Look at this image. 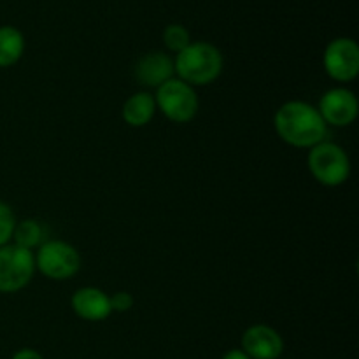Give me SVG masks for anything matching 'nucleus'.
<instances>
[{
  "mask_svg": "<svg viewBox=\"0 0 359 359\" xmlns=\"http://www.w3.org/2000/svg\"><path fill=\"white\" fill-rule=\"evenodd\" d=\"M273 126L283 142L298 149H311L328 135V125L318 107L304 100H290L280 105L273 116Z\"/></svg>",
  "mask_w": 359,
  "mask_h": 359,
  "instance_id": "nucleus-1",
  "label": "nucleus"
},
{
  "mask_svg": "<svg viewBox=\"0 0 359 359\" xmlns=\"http://www.w3.org/2000/svg\"><path fill=\"white\" fill-rule=\"evenodd\" d=\"M223 55L214 44L205 41L191 42L174 58L175 77L189 86H207L223 72Z\"/></svg>",
  "mask_w": 359,
  "mask_h": 359,
  "instance_id": "nucleus-2",
  "label": "nucleus"
},
{
  "mask_svg": "<svg viewBox=\"0 0 359 359\" xmlns=\"http://www.w3.org/2000/svg\"><path fill=\"white\" fill-rule=\"evenodd\" d=\"M307 165L312 177L328 188L342 186L351 175V160L346 149L330 140H323L309 149Z\"/></svg>",
  "mask_w": 359,
  "mask_h": 359,
  "instance_id": "nucleus-3",
  "label": "nucleus"
},
{
  "mask_svg": "<svg viewBox=\"0 0 359 359\" xmlns=\"http://www.w3.org/2000/svg\"><path fill=\"white\" fill-rule=\"evenodd\" d=\"M156 109L163 112L165 118L177 125H184L195 119L198 114L200 102L195 88L186 84L184 81L172 77L165 84H161L154 95Z\"/></svg>",
  "mask_w": 359,
  "mask_h": 359,
  "instance_id": "nucleus-4",
  "label": "nucleus"
},
{
  "mask_svg": "<svg viewBox=\"0 0 359 359\" xmlns=\"http://www.w3.org/2000/svg\"><path fill=\"white\" fill-rule=\"evenodd\" d=\"M81 269V255L65 241H46L35 255V270L51 280L72 279Z\"/></svg>",
  "mask_w": 359,
  "mask_h": 359,
  "instance_id": "nucleus-5",
  "label": "nucleus"
},
{
  "mask_svg": "<svg viewBox=\"0 0 359 359\" xmlns=\"http://www.w3.org/2000/svg\"><path fill=\"white\" fill-rule=\"evenodd\" d=\"M35 273V252L20 245L0 248V293H18L30 284Z\"/></svg>",
  "mask_w": 359,
  "mask_h": 359,
  "instance_id": "nucleus-6",
  "label": "nucleus"
},
{
  "mask_svg": "<svg viewBox=\"0 0 359 359\" xmlns=\"http://www.w3.org/2000/svg\"><path fill=\"white\" fill-rule=\"evenodd\" d=\"M323 65L337 83H351L359 74V46L349 37L333 39L325 49Z\"/></svg>",
  "mask_w": 359,
  "mask_h": 359,
  "instance_id": "nucleus-7",
  "label": "nucleus"
},
{
  "mask_svg": "<svg viewBox=\"0 0 359 359\" xmlns=\"http://www.w3.org/2000/svg\"><path fill=\"white\" fill-rule=\"evenodd\" d=\"M318 111L326 125L344 128V126H349L356 121L359 114V102L349 88H332L321 97Z\"/></svg>",
  "mask_w": 359,
  "mask_h": 359,
  "instance_id": "nucleus-8",
  "label": "nucleus"
},
{
  "mask_svg": "<svg viewBox=\"0 0 359 359\" xmlns=\"http://www.w3.org/2000/svg\"><path fill=\"white\" fill-rule=\"evenodd\" d=\"M241 349L251 359H279L284 351V340L272 326L252 325L242 335Z\"/></svg>",
  "mask_w": 359,
  "mask_h": 359,
  "instance_id": "nucleus-9",
  "label": "nucleus"
},
{
  "mask_svg": "<svg viewBox=\"0 0 359 359\" xmlns=\"http://www.w3.org/2000/svg\"><path fill=\"white\" fill-rule=\"evenodd\" d=\"M135 79L146 88H160L172 77H175L174 58L163 51H151L140 56L135 63Z\"/></svg>",
  "mask_w": 359,
  "mask_h": 359,
  "instance_id": "nucleus-10",
  "label": "nucleus"
},
{
  "mask_svg": "<svg viewBox=\"0 0 359 359\" xmlns=\"http://www.w3.org/2000/svg\"><path fill=\"white\" fill-rule=\"evenodd\" d=\"M70 305L76 316L84 321L98 323L107 319L112 314L109 294L93 286H86L77 290L70 298Z\"/></svg>",
  "mask_w": 359,
  "mask_h": 359,
  "instance_id": "nucleus-11",
  "label": "nucleus"
},
{
  "mask_svg": "<svg viewBox=\"0 0 359 359\" xmlns=\"http://www.w3.org/2000/svg\"><path fill=\"white\" fill-rule=\"evenodd\" d=\"M156 111L154 95H151L149 91H139V93H133L126 98L121 109V116L128 126L142 128L153 121Z\"/></svg>",
  "mask_w": 359,
  "mask_h": 359,
  "instance_id": "nucleus-12",
  "label": "nucleus"
},
{
  "mask_svg": "<svg viewBox=\"0 0 359 359\" xmlns=\"http://www.w3.org/2000/svg\"><path fill=\"white\" fill-rule=\"evenodd\" d=\"M25 53V37L16 27H0V69L16 65Z\"/></svg>",
  "mask_w": 359,
  "mask_h": 359,
  "instance_id": "nucleus-13",
  "label": "nucleus"
},
{
  "mask_svg": "<svg viewBox=\"0 0 359 359\" xmlns=\"http://www.w3.org/2000/svg\"><path fill=\"white\" fill-rule=\"evenodd\" d=\"M11 242L20 245V248L28 249V251H34L35 248H39L44 242V228L37 219L16 221L13 241Z\"/></svg>",
  "mask_w": 359,
  "mask_h": 359,
  "instance_id": "nucleus-14",
  "label": "nucleus"
},
{
  "mask_svg": "<svg viewBox=\"0 0 359 359\" xmlns=\"http://www.w3.org/2000/svg\"><path fill=\"white\" fill-rule=\"evenodd\" d=\"M191 42V34L184 25L172 23L163 30V44L167 46L168 51L175 53V55L188 48Z\"/></svg>",
  "mask_w": 359,
  "mask_h": 359,
  "instance_id": "nucleus-15",
  "label": "nucleus"
},
{
  "mask_svg": "<svg viewBox=\"0 0 359 359\" xmlns=\"http://www.w3.org/2000/svg\"><path fill=\"white\" fill-rule=\"evenodd\" d=\"M16 216L13 209L6 202L0 200V248L13 241L14 226H16Z\"/></svg>",
  "mask_w": 359,
  "mask_h": 359,
  "instance_id": "nucleus-16",
  "label": "nucleus"
},
{
  "mask_svg": "<svg viewBox=\"0 0 359 359\" xmlns=\"http://www.w3.org/2000/svg\"><path fill=\"white\" fill-rule=\"evenodd\" d=\"M109 302H111V311L112 312H128L130 309L135 304V298L128 293V291H118V293L111 294L109 297Z\"/></svg>",
  "mask_w": 359,
  "mask_h": 359,
  "instance_id": "nucleus-17",
  "label": "nucleus"
},
{
  "mask_svg": "<svg viewBox=\"0 0 359 359\" xmlns=\"http://www.w3.org/2000/svg\"><path fill=\"white\" fill-rule=\"evenodd\" d=\"M11 359H44V358L34 349H20L18 353H14V356Z\"/></svg>",
  "mask_w": 359,
  "mask_h": 359,
  "instance_id": "nucleus-18",
  "label": "nucleus"
},
{
  "mask_svg": "<svg viewBox=\"0 0 359 359\" xmlns=\"http://www.w3.org/2000/svg\"><path fill=\"white\" fill-rule=\"evenodd\" d=\"M221 359H251V358H249L242 349H231L228 351V353Z\"/></svg>",
  "mask_w": 359,
  "mask_h": 359,
  "instance_id": "nucleus-19",
  "label": "nucleus"
}]
</instances>
